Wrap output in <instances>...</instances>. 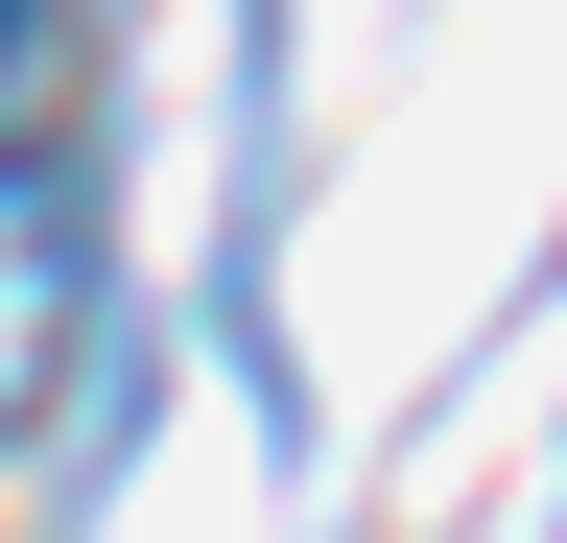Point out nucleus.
<instances>
[{"instance_id":"f257e3e1","label":"nucleus","mask_w":567,"mask_h":543,"mask_svg":"<svg viewBox=\"0 0 567 543\" xmlns=\"http://www.w3.org/2000/svg\"><path fill=\"white\" fill-rule=\"evenodd\" d=\"M24 401H71V143H24Z\"/></svg>"}]
</instances>
